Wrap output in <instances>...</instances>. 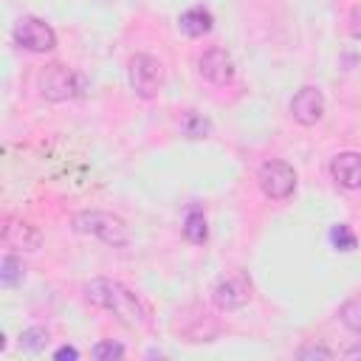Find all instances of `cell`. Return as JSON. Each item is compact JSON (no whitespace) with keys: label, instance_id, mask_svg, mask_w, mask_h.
<instances>
[{"label":"cell","instance_id":"6da1fadb","mask_svg":"<svg viewBox=\"0 0 361 361\" xmlns=\"http://www.w3.org/2000/svg\"><path fill=\"white\" fill-rule=\"evenodd\" d=\"M85 296L90 305L113 313L121 324L127 327H147L149 324V305L133 293L127 285L116 282V279H107V276H96L85 285Z\"/></svg>","mask_w":361,"mask_h":361},{"label":"cell","instance_id":"7a4b0ae2","mask_svg":"<svg viewBox=\"0 0 361 361\" xmlns=\"http://www.w3.org/2000/svg\"><path fill=\"white\" fill-rule=\"evenodd\" d=\"M71 228L87 237L102 240L104 245L113 248H124L130 243V226L124 223V217L113 214V212H102V209H82L71 217Z\"/></svg>","mask_w":361,"mask_h":361},{"label":"cell","instance_id":"3957f363","mask_svg":"<svg viewBox=\"0 0 361 361\" xmlns=\"http://www.w3.org/2000/svg\"><path fill=\"white\" fill-rule=\"evenodd\" d=\"M37 90L48 102H68L82 96V76L59 62H51L37 73Z\"/></svg>","mask_w":361,"mask_h":361},{"label":"cell","instance_id":"277c9868","mask_svg":"<svg viewBox=\"0 0 361 361\" xmlns=\"http://www.w3.org/2000/svg\"><path fill=\"white\" fill-rule=\"evenodd\" d=\"M127 82L138 99H152L164 85V68L149 54H135L127 62Z\"/></svg>","mask_w":361,"mask_h":361},{"label":"cell","instance_id":"5b68a950","mask_svg":"<svg viewBox=\"0 0 361 361\" xmlns=\"http://www.w3.org/2000/svg\"><path fill=\"white\" fill-rule=\"evenodd\" d=\"M257 183L268 200H288L296 192V172L285 161H265L259 166Z\"/></svg>","mask_w":361,"mask_h":361},{"label":"cell","instance_id":"8992f818","mask_svg":"<svg viewBox=\"0 0 361 361\" xmlns=\"http://www.w3.org/2000/svg\"><path fill=\"white\" fill-rule=\"evenodd\" d=\"M11 37H14V42H17L20 48H25V51H31V54H48V51L56 48V34H54V28H51L45 20H39V17H20V20L14 23Z\"/></svg>","mask_w":361,"mask_h":361},{"label":"cell","instance_id":"52a82bcc","mask_svg":"<svg viewBox=\"0 0 361 361\" xmlns=\"http://www.w3.org/2000/svg\"><path fill=\"white\" fill-rule=\"evenodd\" d=\"M197 71L206 82L217 85V87H226L234 82L237 76V68H234V59L226 48H209L197 56Z\"/></svg>","mask_w":361,"mask_h":361},{"label":"cell","instance_id":"ba28073f","mask_svg":"<svg viewBox=\"0 0 361 361\" xmlns=\"http://www.w3.org/2000/svg\"><path fill=\"white\" fill-rule=\"evenodd\" d=\"M290 116H293V121H299L302 127L319 124L322 116H324V96H322V90L313 87V85L299 87V90L293 93V99H290Z\"/></svg>","mask_w":361,"mask_h":361},{"label":"cell","instance_id":"9c48e42d","mask_svg":"<svg viewBox=\"0 0 361 361\" xmlns=\"http://www.w3.org/2000/svg\"><path fill=\"white\" fill-rule=\"evenodd\" d=\"M330 175L344 189H361V152H338L330 161Z\"/></svg>","mask_w":361,"mask_h":361},{"label":"cell","instance_id":"30bf717a","mask_svg":"<svg viewBox=\"0 0 361 361\" xmlns=\"http://www.w3.org/2000/svg\"><path fill=\"white\" fill-rule=\"evenodd\" d=\"M212 299L220 310H240L245 302H248V285L240 279V276H223L214 290H212Z\"/></svg>","mask_w":361,"mask_h":361},{"label":"cell","instance_id":"8fae6325","mask_svg":"<svg viewBox=\"0 0 361 361\" xmlns=\"http://www.w3.org/2000/svg\"><path fill=\"white\" fill-rule=\"evenodd\" d=\"M3 240L14 251H37L39 243H42V234L25 220H8L6 231H3Z\"/></svg>","mask_w":361,"mask_h":361},{"label":"cell","instance_id":"7c38bea8","mask_svg":"<svg viewBox=\"0 0 361 361\" xmlns=\"http://www.w3.org/2000/svg\"><path fill=\"white\" fill-rule=\"evenodd\" d=\"M180 31L183 34H189V37H203V34H209L212 31V25H214V20H212V14L203 8V6H195V8H186L183 14H180Z\"/></svg>","mask_w":361,"mask_h":361},{"label":"cell","instance_id":"4fadbf2b","mask_svg":"<svg viewBox=\"0 0 361 361\" xmlns=\"http://www.w3.org/2000/svg\"><path fill=\"white\" fill-rule=\"evenodd\" d=\"M183 237L195 245H203L209 240V223H206V214L197 206H192L183 217Z\"/></svg>","mask_w":361,"mask_h":361},{"label":"cell","instance_id":"5bb4252c","mask_svg":"<svg viewBox=\"0 0 361 361\" xmlns=\"http://www.w3.org/2000/svg\"><path fill=\"white\" fill-rule=\"evenodd\" d=\"M178 127H180V135H186V138H209L212 135V121L206 116H200L197 110H183Z\"/></svg>","mask_w":361,"mask_h":361},{"label":"cell","instance_id":"9a60e30c","mask_svg":"<svg viewBox=\"0 0 361 361\" xmlns=\"http://www.w3.org/2000/svg\"><path fill=\"white\" fill-rule=\"evenodd\" d=\"M338 322H341L347 330H353V333L361 336V296H353V299H347V302L338 307Z\"/></svg>","mask_w":361,"mask_h":361},{"label":"cell","instance_id":"2e32d148","mask_svg":"<svg viewBox=\"0 0 361 361\" xmlns=\"http://www.w3.org/2000/svg\"><path fill=\"white\" fill-rule=\"evenodd\" d=\"M20 279H23V262H20L14 254H6L3 262H0V282H3L6 288H11V285H17Z\"/></svg>","mask_w":361,"mask_h":361},{"label":"cell","instance_id":"e0dca14e","mask_svg":"<svg viewBox=\"0 0 361 361\" xmlns=\"http://www.w3.org/2000/svg\"><path fill=\"white\" fill-rule=\"evenodd\" d=\"M330 243H333V248H338V251H353V248L358 245L355 234H353L350 226H344V223H336V226L330 228Z\"/></svg>","mask_w":361,"mask_h":361},{"label":"cell","instance_id":"ac0fdd59","mask_svg":"<svg viewBox=\"0 0 361 361\" xmlns=\"http://www.w3.org/2000/svg\"><path fill=\"white\" fill-rule=\"evenodd\" d=\"M20 344H23V350H28V353H39V350L48 344V330H45V327H28V330L20 333Z\"/></svg>","mask_w":361,"mask_h":361},{"label":"cell","instance_id":"d6986e66","mask_svg":"<svg viewBox=\"0 0 361 361\" xmlns=\"http://www.w3.org/2000/svg\"><path fill=\"white\" fill-rule=\"evenodd\" d=\"M90 355L96 361H113V358H121L124 355V344H118V341H99L90 350Z\"/></svg>","mask_w":361,"mask_h":361},{"label":"cell","instance_id":"ffe728a7","mask_svg":"<svg viewBox=\"0 0 361 361\" xmlns=\"http://www.w3.org/2000/svg\"><path fill=\"white\" fill-rule=\"evenodd\" d=\"M299 358H333V350H327L324 344H307L296 353Z\"/></svg>","mask_w":361,"mask_h":361},{"label":"cell","instance_id":"44dd1931","mask_svg":"<svg viewBox=\"0 0 361 361\" xmlns=\"http://www.w3.org/2000/svg\"><path fill=\"white\" fill-rule=\"evenodd\" d=\"M350 34L355 37V39H361V8H353V14H350Z\"/></svg>","mask_w":361,"mask_h":361},{"label":"cell","instance_id":"7402d4cb","mask_svg":"<svg viewBox=\"0 0 361 361\" xmlns=\"http://www.w3.org/2000/svg\"><path fill=\"white\" fill-rule=\"evenodd\" d=\"M54 358H59V361H73V358H79V350L76 347H59L56 353H54Z\"/></svg>","mask_w":361,"mask_h":361}]
</instances>
